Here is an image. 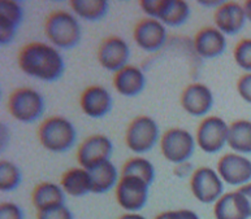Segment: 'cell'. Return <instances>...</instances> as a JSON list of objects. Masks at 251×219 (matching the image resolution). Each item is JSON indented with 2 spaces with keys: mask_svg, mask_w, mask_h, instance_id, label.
<instances>
[{
  "mask_svg": "<svg viewBox=\"0 0 251 219\" xmlns=\"http://www.w3.org/2000/svg\"><path fill=\"white\" fill-rule=\"evenodd\" d=\"M19 65L25 74L43 82H55L65 70V63L59 49L39 42L30 43L21 49Z\"/></svg>",
  "mask_w": 251,
  "mask_h": 219,
  "instance_id": "obj_1",
  "label": "cell"
},
{
  "mask_svg": "<svg viewBox=\"0 0 251 219\" xmlns=\"http://www.w3.org/2000/svg\"><path fill=\"white\" fill-rule=\"evenodd\" d=\"M38 135L41 144L53 153L67 152L77 141L75 125L64 117H51L46 119L39 127Z\"/></svg>",
  "mask_w": 251,
  "mask_h": 219,
  "instance_id": "obj_2",
  "label": "cell"
},
{
  "mask_svg": "<svg viewBox=\"0 0 251 219\" xmlns=\"http://www.w3.org/2000/svg\"><path fill=\"white\" fill-rule=\"evenodd\" d=\"M45 31L53 47L71 49L81 41V26L75 16L65 11H57L50 16Z\"/></svg>",
  "mask_w": 251,
  "mask_h": 219,
  "instance_id": "obj_3",
  "label": "cell"
},
{
  "mask_svg": "<svg viewBox=\"0 0 251 219\" xmlns=\"http://www.w3.org/2000/svg\"><path fill=\"white\" fill-rule=\"evenodd\" d=\"M160 139V129L155 119L147 115H139L129 123L125 143L134 153H147L154 148Z\"/></svg>",
  "mask_w": 251,
  "mask_h": 219,
  "instance_id": "obj_4",
  "label": "cell"
},
{
  "mask_svg": "<svg viewBox=\"0 0 251 219\" xmlns=\"http://www.w3.org/2000/svg\"><path fill=\"white\" fill-rule=\"evenodd\" d=\"M9 111L12 117L23 123H33L41 118L46 108L45 99L33 88H19L9 97Z\"/></svg>",
  "mask_w": 251,
  "mask_h": 219,
  "instance_id": "obj_5",
  "label": "cell"
},
{
  "mask_svg": "<svg viewBox=\"0 0 251 219\" xmlns=\"http://www.w3.org/2000/svg\"><path fill=\"white\" fill-rule=\"evenodd\" d=\"M197 140L184 129H171L160 139L163 156L171 164H184L190 160L195 149Z\"/></svg>",
  "mask_w": 251,
  "mask_h": 219,
  "instance_id": "obj_6",
  "label": "cell"
},
{
  "mask_svg": "<svg viewBox=\"0 0 251 219\" xmlns=\"http://www.w3.org/2000/svg\"><path fill=\"white\" fill-rule=\"evenodd\" d=\"M190 190L202 204H215L224 195V182L218 171L211 167H199L191 174Z\"/></svg>",
  "mask_w": 251,
  "mask_h": 219,
  "instance_id": "obj_7",
  "label": "cell"
},
{
  "mask_svg": "<svg viewBox=\"0 0 251 219\" xmlns=\"http://www.w3.org/2000/svg\"><path fill=\"white\" fill-rule=\"evenodd\" d=\"M228 123L218 115H211L201 122L195 140L203 152L215 154L228 144Z\"/></svg>",
  "mask_w": 251,
  "mask_h": 219,
  "instance_id": "obj_8",
  "label": "cell"
},
{
  "mask_svg": "<svg viewBox=\"0 0 251 219\" xmlns=\"http://www.w3.org/2000/svg\"><path fill=\"white\" fill-rule=\"evenodd\" d=\"M150 186L137 176H121L116 186V200L127 213H138L149 201Z\"/></svg>",
  "mask_w": 251,
  "mask_h": 219,
  "instance_id": "obj_9",
  "label": "cell"
},
{
  "mask_svg": "<svg viewBox=\"0 0 251 219\" xmlns=\"http://www.w3.org/2000/svg\"><path fill=\"white\" fill-rule=\"evenodd\" d=\"M113 152V144L109 137L105 135H93L87 137L82 144L79 145L77 152V160L81 167L91 170L98 165L109 161Z\"/></svg>",
  "mask_w": 251,
  "mask_h": 219,
  "instance_id": "obj_10",
  "label": "cell"
},
{
  "mask_svg": "<svg viewBox=\"0 0 251 219\" xmlns=\"http://www.w3.org/2000/svg\"><path fill=\"white\" fill-rule=\"evenodd\" d=\"M218 174L225 184L242 187L251 182V161L238 153H226L218 162Z\"/></svg>",
  "mask_w": 251,
  "mask_h": 219,
  "instance_id": "obj_11",
  "label": "cell"
},
{
  "mask_svg": "<svg viewBox=\"0 0 251 219\" xmlns=\"http://www.w3.org/2000/svg\"><path fill=\"white\" fill-rule=\"evenodd\" d=\"M130 59V48L126 42L120 37H109L101 42L98 49V60L105 70L117 71L127 66Z\"/></svg>",
  "mask_w": 251,
  "mask_h": 219,
  "instance_id": "obj_12",
  "label": "cell"
},
{
  "mask_svg": "<svg viewBox=\"0 0 251 219\" xmlns=\"http://www.w3.org/2000/svg\"><path fill=\"white\" fill-rule=\"evenodd\" d=\"M134 41L146 52H157L167 42V26L155 19H145L137 23Z\"/></svg>",
  "mask_w": 251,
  "mask_h": 219,
  "instance_id": "obj_13",
  "label": "cell"
},
{
  "mask_svg": "<svg viewBox=\"0 0 251 219\" xmlns=\"http://www.w3.org/2000/svg\"><path fill=\"white\" fill-rule=\"evenodd\" d=\"M181 105L188 114L203 117L214 107L212 91L202 83H191L181 95Z\"/></svg>",
  "mask_w": 251,
  "mask_h": 219,
  "instance_id": "obj_14",
  "label": "cell"
},
{
  "mask_svg": "<svg viewBox=\"0 0 251 219\" xmlns=\"http://www.w3.org/2000/svg\"><path fill=\"white\" fill-rule=\"evenodd\" d=\"M215 219H250L251 209L248 198L240 192L224 193L214 205Z\"/></svg>",
  "mask_w": 251,
  "mask_h": 219,
  "instance_id": "obj_15",
  "label": "cell"
},
{
  "mask_svg": "<svg viewBox=\"0 0 251 219\" xmlns=\"http://www.w3.org/2000/svg\"><path fill=\"white\" fill-rule=\"evenodd\" d=\"M215 25L224 35H236L244 29L248 21L244 5L228 1L216 9L214 16Z\"/></svg>",
  "mask_w": 251,
  "mask_h": 219,
  "instance_id": "obj_16",
  "label": "cell"
},
{
  "mask_svg": "<svg viewBox=\"0 0 251 219\" xmlns=\"http://www.w3.org/2000/svg\"><path fill=\"white\" fill-rule=\"evenodd\" d=\"M112 96L107 88L101 86L87 87L81 96V108L91 118H101L112 109Z\"/></svg>",
  "mask_w": 251,
  "mask_h": 219,
  "instance_id": "obj_17",
  "label": "cell"
},
{
  "mask_svg": "<svg viewBox=\"0 0 251 219\" xmlns=\"http://www.w3.org/2000/svg\"><path fill=\"white\" fill-rule=\"evenodd\" d=\"M24 20V8L16 0L0 1V43L8 44L16 37L20 23Z\"/></svg>",
  "mask_w": 251,
  "mask_h": 219,
  "instance_id": "obj_18",
  "label": "cell"
},
{
  "mask_svg": "<svg viewBox=\"0 0 251 219\" xmlns=\"http://www.w3.org/2000/svg\"><path fill=\"white\" fill-rule=\"evenodd\" d=\"M194 48L202 59H216L225 52L226 39L216 27H203L195 35Z\"/></svg>",
  "mask_w": 251,
  "mask_h": 219,
  "instance_id": "obj_19",
  "label": "cell"
},
{
  "mask_svg": "<svg viewBox=\"0 0 251 219\" xmlns=\"http://www.w3.org/2000/svg\"><path fill=\"white\" fill-rule=\"evenodd\" d=\"M113 86L123 96H137L146 87V77L139 67L127 65L115 74Z\"/></svg>",
  "mask_w": 251,
  "mask_h": 219,
  "instance_id": "obj_20",
  "label": "cell"
},
{
  "mask_svg": "<svg viewBox=\"0 0 251 219\" xmlns=\"http://www.w3.org/2000/svg\"><path fill=\"white\" fill-rule=\"evenodd\" d=\"M65 195L67 193L60 184L45 182L35 187L31 200H33L34 206L37 208L38 212H46V210L64 206Z\"/></svg>",
  "mask_w": 251,
  "mask_h": 219,
  "instance_id": "obj_21",
  "label": "cell"
},
{
  "mask_svg": "<svg viewBox=\"0 0 251 219\" xmlns=\"http://www.w3.org/2000/svg\"><path fill=\"white\" fill-rule=\"evenodd\" d=\"M60 186L67 195L72 197H83L93 193V180L89 170L75 167L68 170L61 178Z\"/></svg>",
  "mask_w": 251,
  "mask_h": 219,
  "instance_id": "obj_22",
  "label": "cell"
},
{
  "mask_svg": "<svg viewBox=\"0 0 251 219\" xmlns=\"http://www.w3.org/2000/svg\"><path fill=\"white\" fill-rule=\"evenodd\" d=\"M93 180V193L101 195L111 191L119 183V171L111 161H105L89 170Z\"/></svg>",
  "mask_w": 251,
  "mask_h": 219,
  "instance_id": "obj_23",
  "label": "cell"
},
{
  "mask_svg": "<svg viewBox=\"0 0 251 219\" xmlns=\"http://www.w3.org/2000/svg\"><path fill=\"white\" fill-rule=\"evenodd\" d=\"M228 145L238 154H251V121L240 119L229 126Z\"/></svg>",
  "mask_w": 251,
  "mask_h": 219,
  "instance_id": "obj_24",
  "label": "cell"
},
{
  "mask_svg": "<svg viewBox=\"0 0 251 219\" xmlns=\"http://www.w3.org/2000/svg\"><path fill=\"white\" fill-rule=\"evenodd\" d=\"M190 5L185 0H165L157 21L171 27H178L190 19Z\"/></svg>",
  "mask_w": 251,
  "mask_h": 219,
  "instance_id": "obj_25",
  "label": "cell"
},
{
  "mask_svg": "<svg viewBox=\"0 0 251 219\" xmlns=\"http://www.w3.org/2000/svg\"><path fill=\"white\" fill-rule=\"evenodd\" d=\"M71 7L79 19L94 22L107 15L109 4L105 0H73Z\"/></svg>",
  "mask_w": 251,
  "mask_h": 219,
  "instance_id": "obj_26",
  "label": "cell"
},
{
  "mask_svg": "<svg viewBox=\"0 0 251 219\" xmlns=\"http://www.w3.org/2000/svg\"><path fill=\"white\" fill-rule=\"evenodd\" d=\"M121 176H137V178L142 179L143 182H146L149 186H151L155 179V167L146 158L134 157L124 165Z\"/></svg>",
  "mask_w": 251,
  "mask_h": 219,
  "instance_id": "obj_27",
  "label": "cell"
},
{
  "mask_svg": "<svg viewBox=\"0 0 251 219\" xmlns=\"http://www.w3.org/2000/svg\"><path fill=\"white\" fill-rule=\"evenodd\" d=\"M23 174L20 167L9 161L0 162V190L1 192H11L21 184Z\"/></svg>",
  "mask_w": 251,
  "mask_h": 219,
  "instance_id": "obj_28",
  "label": "cell"
},
{
  "mask_svg": "<svg viewBox=\"0 0 251 219\" xmlns=\"http://www.w3.org/2000/svg\"><path fill=\"white\" fill-rule=\"evenodd\" d=\"M234 61L242 70L251 73V39L246 38L236 45L234 48Z\"/></svg>",
  "mask_w": 251,
  "mask_h": 219,
  "instance_id": "obj_29",
  "label": "cell"
},
{
  "mask_svg": "<svg viewBox=\"0 0 251 219\" xmlns=\"http://www.w3.org/2000/svg\"><path fill=\"white\" fill-rule=\"evenodd\" d=\"M0 219H25V213L17 204L3 202L0 205Z\"/></svg>",
  "mask_w": 251,
  "mask_h": 219,
  "instance_id": "obj_30",
  "label": "cell"
},
{
  "mask_svg": "<svg viewBox=\"0 0 251 219\" xmlns=\"http://www.w3.org/2000/svg\"><path fill=\"white\" fill-rule=\"evenodd\" d=\"M164 3L165 0H142L139 4H141L142 11L149 16V19L159 20Z\"/></svg>",
  "mask_w": 251,
  "mask_h": 219,
  "instance_id": "obj_31",
  "label": "cell"
},
{
  "mask_svg": "<svg viewBox=\"0 0 251 219\" xmlns=\"http://www.w3.org/2000/svg\"><path fill=\"white\" fill-rule=\"evenodd\" d=\"M38 219H75L69 209L64 205L60 208L51 209L46 212H38Z\"/></svg>",
  "mask_w": 251,
  "mask_h": 219,
  "instance_id": "obj_32",
  "label": "cell"
},
{
  "mask_svg": "<svg viewBox=\"0 0 251 219\" xmlns=\"http://www.w3.org/2000/svg\"><path fill=\"white\" fill-rule=\"evenodd\" d=\"M155 219H201L199 216L189 209H180V210H169V212L160 213Z\"/></svg>",
  "mask_w": 251,
  "mask_h": 219,
  "instance_id": "obj_33",
  "label": "cell"
},
{
  "mask_svg": "<svg viewBox=\"0 0 251 219\" xmlns=\"http://www.w3.org/2000/svg\"><path fill=\"white\" fill-rule=\"evenodd\" d=\"M237 91L242 97V100L251 104V73L242 75L237 83Z\"/></svg>",
  "mask_w": 251,
  "mask_h": 219,
  "instance_id": "obj_34",
  "label": "cell"
},
{
  "mask_svg": "<svg viewBox=\"0 0 251 219\" xmlns=\"http://www.w3.org/2000/svg\"><path fill=\"white\" fill-rule=\"evenodd\" d=\"M191 166L188 164V162H184V164L177 165L176 169V175L177 176H186V175L190 174Z\"/></svg>",
  "mask_w": 251,
  "mask_h": 219,
  "instance_id": "obj_35",
  "label": "cell"
},
{
  "mask_svg": "<svg viewBox=\"0 0 251 219\" xmlns=\"http://www.w3.org/2000/svg\"><path fill=\"white\" fill-rule=\"evenodd\" d=\"M240 191L242 195H244L246 198H248L249 201V205H250V209H251V183H249V184H245V186L240 187Z\"/></svg>",
  "mask_w": 251,
  "mask_h": 219,
  "instance_id": "obj_36",
  "label": "cell"
},
{
  "mask_svg": "<svg viewBox=\"0 0 251 219\" xmlns=\"http://www.w3.org/2000/svg\"><path fill=\"white\" fill-rule=\"evenodd\" d=\"M119 219H147L146 217L141 216L138 213H126L124 216H121Z\"/></svg>",
  "mask_w": 251,
  "mask_h": 219,
  "instance_id": "obj_37",
  "label": "cell"
},
{
  "mask_svg": "<svg viewBox=\"0 0 251 219\" xmlns=\"http://www.w3.org/2000/svg\"><path fill=\"white\" fill-rule=\"evenodd\" d=\"M201 5H206V7H216L219 8L220 5H223L224 4V1H198Z\"/></svg>",
  "mask_w": 251,
  "mask_h": 219,
  "instance_id": "obj_38",
  "label": "cell"
},
{
  "mask_svg": "<svg viewBox=\"0 0 251 219\" xmlns=\"http://www.w3.org/2000/svg\"><path fill=\"white\" fill-rule=\"evenodd\" d=\"M245 13H246V19L251 22V0H248L246 3L244 4Z\"/></svg>",
  "mask_w": 251,
  "mask_h": 219,
  "instance_id": "obj_39",
  "label": "cell"
},
{
  "mask_svg": "<svg viewBox=\"0 0 251 219\" xmlns=\"http://www.w3.org/2000/svg\"><path fill=\"white\" fill-rule=\"evenodd\" d=\"M250 219H251V218H250Z\"/></svg>",
  "mask_w": 251,
  "mask_h": 219,
  "instance_id": "obj_40",
  "label": "cell"
}]
</instances>
